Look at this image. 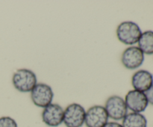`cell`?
<instances>
[{
  "label": "cell",
  "mask_w": 153,
  "mask_h": 127,
  "mask_svg": "<svg viewBox=\"0 0 153 127\" xmlns=\"http://www.w3.org/2000/svg\"><path fill=\"white\" fill-rule=\"evenodd\" d=\"M116 34L118 40L121 43L132 46L137 43L142 34V31L136 22L124 21L118 25Z\"/></svg>",
  "instance_id": "6da1fadb"
},
{
  "label": "cell",
  "mask_w": 153,
  "mask_h": 127,
  "mask_svg": "<svg viewBox=\"0 0 153 127\" xmlns=\"http://www.w3.org/2000/svg\"><path fill=\"white\" fill-rule=\"evenodd\" d=\"M13 87L22 93L31 92L37 84L36 74L28 69H19L12 77Z\"/></svg>",
  "instance_id": "7a4b0ae2"
},
{
  "label": "cell",
  "mask_w": 153,
  "mask_h": 127,
  "mask_svg": "<svg viewBox=\"0 0 153 127\" xmlns=\"http://www.w3.org/2000/svg\"><path fill=\"white\" fill-rule=\"evenodd\" d=\"M86 111L79 103L69 105L64 112L63 123L66 127H82L85 125Z\"/></svg>",
  "instance_id": "3957f363"
},
{
  "label": "cell",
  "mask_w": 153,
  "mask_h": 127,
  "mask_svg": "<svg viewBox=\"0 0 153 127\" xmlns=\"http://www.w3.org/2000/svg\"><path fill=\"white\" fill-rule=\"evenodd\" d=\"M105 108L108 114V118L114 121L122 120L128 114V108L125 100L117 95L108 97L105 104Z\"/></svg>",
  "instance_id": "277c9868"
},
{
  "label": "cell",
  "mask_w": 153,
  "mask_h": 127,
  "mask_svg": "<svg viewBox=\"0 0 153 127\" xmlns=\"http://www.w3.org/2000/svg\"><path fill=\"white\" fill-rule=\"evenodd\" d=\"M53 98L52 88L45 83H37L31 91V101L37 107L44 108L52 103Z\"/></svg>",
  "instance_id": "5b68a950"
},
{
  "label": "cell",
  "mask_w": 153,
  "mask_h": 127,
  "mask_svg": "<svg viewBox=\"0 0 153 127\" xmlns=\"http://www.w3.org/2000/svg\"><path fill=\"white\" fill-rule=\"evenodd\" d=\"M108 119L104 106L96 105L86 111L85 125L87 127H104Z\"/></svg>",
  "instance_id": "8992f818"
},
{
  "label": "cell",
  "mask_w": 153,
  "mask_h": 127,
  "mask_svg": "<svg viewBox=\"0 0 153 127\" xmlns=\"http://www.w3.org/2000/svg\"><path fill=\"white\" fill-rule=\"evenodd\" d=\"M64 109L60 105L51 103L44 108L41 114L43 123L49 127H58L63 123Z\"/></svg>",
  "instance_id": "52a82bcc"
},
{
  "label": "cell",
  "mask_w": 153,
  "mask_h": 127,
  "mask_svg": "<svg viewBox=\"0 0 153 127\" xmlns=\"http://www.w3.org/2000/svg\"><path fill=\"white\" fill-rule=\"evenodd\" d=\"M144 58V54L138 46H131L123 51L121 56V62L128 70H136L143 64Z\"/></svg>",
  "instance_id": "ba28073f"
},
{
  "label": "cell",
  "mask_w": 153,
  "mask_h": 127,
  "mask_svg": "<svg viewBox=\"0 0 153 127\" xmlns=\"http://www.w3.org/2000/svg\"><path fill=\"white\" fill-rule=\"evenodd\" d=\"M124 100L128 110L134 113H142L146 110L149 105L145 93L136 90L128 91Z\"/></svg>",
  "instance_id": "9c48e42d"
},
{
  "label": "cell",
  "mask_w": 153,
  "mask_h": 127,
  "mask_svg": "<svg viewBox=\"0 0 153 127\" xmlns=\"http://www.w3.org/2000/svg\"><path fill=\"white\" fill-rule=\"evenodd\" d=\"M131 85L134 90L145 93L153 85V76L146 70H139L131 77Z\"/></svg>",
  "instance_id": "30bf717a"
},
{
  "label": "cell",
  "mask_w": 153,
  "mask_h": 127,
  "mask_svg": "<svg viewBox=\"0 0 153 127\" xmlns=\"http://www.w3.org/2000/svg\"><path fill=\"white\" fill-rule=\"evenodd\" d=\"M123 127H147V119L142 113L131 112L122 120Z\"/></svg>",
  "instance_id": "8fae6325"
},
{
  "label": "cell",
  "mask_w": 153,
  "mask_h": 127,
  "mask_svg": "<svg viewBox=\"0 0 153 127\" xmlns=\"http://www.w3.org/2000/svg\"><path fill=\"white\" fill-rule=\"evenodd\" d=\"M137 43L138 48L144 55H153V31L142 32Z\"/></svg>",
  "instance_id": "7c38bea8"
},
{
  "label": "cell",
  "mask_w": 153,
  "mask_h": 127,
  "mask_svg": "<svg viewBox=\"0 0 153 127\" xmlns=\"http://www.w3.org/2000/svg\"><path fill=\"white\" fill-rule=\"evenodd\" d=\"M0 127H18L16 121L8 116L0 117Z\"/></svg>",
  "instance_id": "4fadbf2b"
},
{
  "label": "cell",
  "mask_w": 153,
  "mask_h": 127,
  "mask_svg": "<svg viewBox=\"0 0 153 127\" xmlns=\"http://www.w3.org/2000/svg\"><path fill=\"white\" fill-rule=\"evenodd\" d=\"M145 94H146V97L147 98L149 104H151L152 105H153V85L148 91L145 92Z\"/></svg>",
  "instance_id": "5bb4252c"
},
{
  "label": "cell",
  "mask_w": 153,
  "mask_h": 127,
  "mask_svg": "<svg viewBox=\"0 0 153 127\" xmlns=\"http://www.w3.org/2000/svg\"><path fill=\"white\" fill-rule=\"evenodd\" d=\"M104 127H123V126L117 121H111V122H108Z\"/></svg>",
  "instance_id": "9a60e30c"
}]
</instances>
